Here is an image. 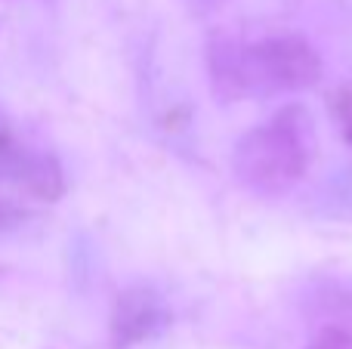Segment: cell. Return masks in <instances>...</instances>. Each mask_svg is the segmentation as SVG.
<instances>
[{
	"label": "cell",
	"instance_id": "obj_1",
	"mask_svg": "<svg viewBox=\"0 0 352 349\" xmlns=\"http://www.w3.org/2000/svg\"><path fill=\"white\" fill-rule=\"evenodd\" d=\"M322 78L318 53L300 37H269L248 47L210 49V84L223 99H269L309 90Z\"/></svg>",
	"mask_w": 352,
	"mask_h": 349
},
{
	"label": "cell",
	"instance_id": "obj_2",
	"mask_svg": "<svg viewBox=\"0 0 352 349\" xmlns=\"http://www.w3.org/2000/svg\"><path fill=\"white\" fill-rule=\"evenodd\" d=\"M316 148L318 136L312 115L294 102L238 139L232 173L254 195H285L309 170Z\"/></svg>",
	"mask_w": 352,
	"mask_h": 349
},
{
	"label": "cell",
	"instance_id": "obj_3",
	"mask_svg": "<svg viewBox=\"0 0 352 349\" xmlns=\"http://www.w3.org/2000/svg\"><path fill=\"white\" fill-rule=\"evenodd\" d=\"M0 185H12L41 201H56L65 192V173L50 152L25 146L0 127Z\"/></svg>",
	"mask_w": 352,
	"mask_h": 349
},
{
	"label": "cell",
	"instance_id": "obj_4",
	"mask_svg": "<svg viewBox=\"0 0 352 349\" xmlns=\"http://www.w3.org/2000/svg\"><path fill=\"white\" fill-rule=\"evenodd\" d=\"M167 313L164 300L148 288H130L118 297L115 313H111V340L118 346H133L142 340H152L164 331Z\"/></svg>",
	"mask_w": 352,
	"mask_h": 349
},
{
	"label": "cell",
	"instance_id": "obj_5",
	"mask_svg": "<svg viewBox=\"0 0 352 349\" xmlns=\"http://www.w3.org/2000/svg\"><path fill=\"white\" fill-rule=\"evenodd\" d=\"M19 216H22V210H19L16 204H10L6 198H0V226H6V223L19 220Z\"/></svg>",
	"mask_w": 352,
	"mask_h": 349
},
{
	"label": "cell",
	"instance_id": "obj_6",
	"mask_svg": "<svg viewBox=\"0 0 352 349\" xmlns=\"http://www.w3.org/2000/svg\"><path fill=\"white\" fill-rule=\"evenodd\" d=\"M340 117H343V127H346L349 136H352V96L340 99Z\"/></svg>",
	"mask_w": 352,
	"mask_h": 349
},
{
	"label": "cell",
	"instance_id": "obj_7",
	"mask_svg": "<svg viewBox=\"0 0 352 349\" xmlns=\"http://www.w3.org/2000/svg\"><path fill=\"white\" fill-rule=\"evenodd\" d=\"M312 349H346V346H340L334 337H331V340H322V344H316Z\"/></svg>",
	"mask_w": 352,
	"mask_h": 349
}]
</instances>
